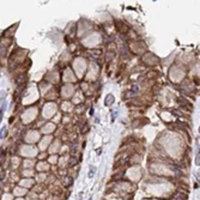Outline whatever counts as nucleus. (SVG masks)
<instances>
[{"instance_id":"nucleus-2","label":"nucleus","mask_w":200,"mask_h":200,"mask_svg":"<svg viewBox=\"0 0 200 200\" xmlns=\"http://www.w3.org/2000/svg\"><path fill=\"white\" fill-rule=\"evenodd\" d=\"M107 97L109 98V101L107 100V101H106V103H107V104H110V103H113V96H111V95H109V96H107Z\"/></svg>"},{"instance_id":"nucleus-1","label":"nucleus","mask_w":200,"mask_h":200,"mask_svg":"<svg viewBox=\"0 0 200 200\" xmlns=\"http://www.w3.org/2000/svg\"><path fill=\"white\" fill-rule=\"evenodd\" d=\"M95 171H96V169H95V167H90V171H89V177H92L94 176V174H95Z\"/></svg>"}]
</instances>
